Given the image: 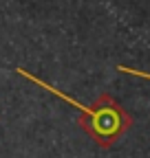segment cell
<instances>
[{"mask_svg":"<svg viewBox=\"0 0 150 158\" xmlns=\"http://www.w3.org/2000/svg\"><path fill=\"white\" fill-rule=\"evenodd\" d=\"M18 73H20L24 79H29V81H33L35 86H40L44 90H49L51 94L60 97L62 101L71 103L73 108L80 110V118H77V125L95 141L99 147H110L113 143L117 141V138L133 125V118H130V114L113 99L110 94H99L95 99V103H93L90 108L88 106H82L80 101H75L73 97L64 94L62 90L53 88L51 84L42 81V79H38L35 75H31L29 70L24 68H18Z\"/></svg>","mask_w":150,"mask_h":158,"instance_id":"1","label":"cell"},{"mask_svg":"<svg viewBox=\"0 0 150 158\" xmlns=\"http://www.w3.org/2000/svg\"><path fill=\"white\" fill-rule=\"evenodd\" d=\"M119 73H128V75H135V77H143V79H150V73H143V70H135V68H128V66H117Z\"/></svg>","mask_w":150,"mask_h":158,"instance_id":"2","label":"cell"}]
</instances>
